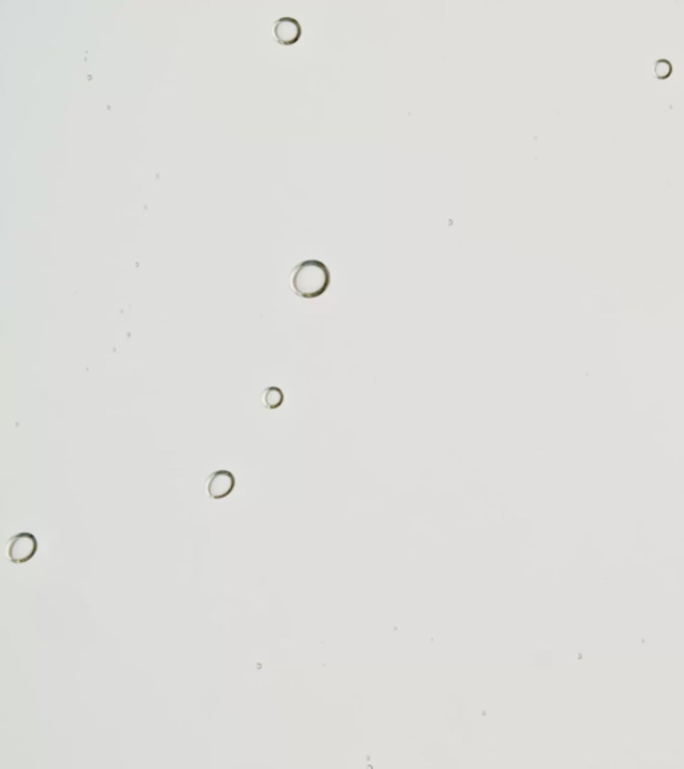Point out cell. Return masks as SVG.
I'll list each match as a JSON object with an SVG mask.
<instances>
[{
    "mask_svg": "<svg viewBox=\"0 0 684 769\" xmlns=\"http://www.w3.org/2000/svg\"><path fill=\"white\" fill-rule=\"evenodd\" d=\"M274 33H275V37L281 43L289 44V43L295 41L297 38L299 37L301 28L298 27L295 20L281 19L275 23Z\"/></svg>",
    "mask_w": 684,
    "mask_h": 769,
    "instance_id": "cell-4",
    "label": "cell"
},
{
    "mask_svg": "<svg viewBox=\"0 0 684 769\" xmlns=\"http://www.w3.org/2000/svg\"><path fill=\"white\" fill-rule=\"evenodd\" d=\"M264 398H265V404L268 405L269 407H278L284 400V394L278 387H269L265 391Z\"/></svg>",
    "mask_w": 684,
    "mask_h": 769,
    "instance_id": "cell-5",
    "label": "cell"
},
{
    "mask_svg": "<svg viewBox=\"0 0 684 769\" xmlns=\"http://www.w3.org/2000/svg\"><path fill=\"white\" fill-rule=\"evenodd\" d=\"M35 550V539L28 537L27 533H19L10 544V559L14 564H23L34 557Z\"/></svg>",
    "mask_w": 684,
    "mask_h": 769,
    "instance_id": "cell-2",
    "label": "cell"
},
{
    "mask_svg": "<svg viewBox=\"0 0 684 769\" xmlns=\"http://www.w3.org/2000/svg\"><path fill=\"white\" fill-rule=\"evenodd\" d=\"M234 485L235 479L232 473L225 472V470L215 472L209 480L210 497L214 499V500L225 499L233 490Z\"/></svg>",
    "mask_w": 684,
    "mask_h": 769,
    "instance_id": "cell-3",
    "label": "cell"
},
{
    "mask_svg": "<svg viewBox=\"0 0 684 769\" xmlns=\"http://www.w3.org/2000/svg\"><path fill=\"white\" fill-rule=\"evenodd\" d=\"M328 278L329 272L322 263L306 261L301 263L294 272L295 293L302 298H314L320 293H324L322 288L328 286Z\"/></svg>",
    "mask_w": 684,
    "mask_h": 769,
    "instance_id": "cell-1",
    "label": "cell"
}]
</instances>
